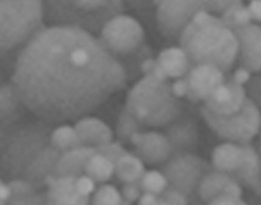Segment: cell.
I'll return each mask as SVG.
<instances>
[{
	"instance_id": "ac0fdd59",
	"label": "cell",
	"mask_w": 261,
	"mask_h": 205,
	"mask_svg": "<svg viewBox=\"0 0 261 205\" xmlns=\"http://www.w3.org/2000/svg\"><path fill=\"white\" fill-rule=\"evenodd\" d=\"M245 156L242 164L229 174L241 185L251 190L257 196L261 194L260 157L259 152L251 144H243Z\"/></svg>"
},
{
	"instance_id": "7bdbcfd3",
	"label": "cell",
	"mask_w": 261,
	"mask_h": 205,
	"mask_svg": "<svg viewBox=\"0 0 261 205\" xmlns=\"http://www.w3.org/2000/svg\"><path fill=\"white\" fill-rule=\"evenodd\" d=\"M209 204H246L242 198H234L226 195H218L210 201Z\"/></svg>"
},
{
	"instance_id": "3957f363",
	"label": "cell",
	"mask_w": 261,
	"mask_h": 205,
	"mask_svg": "<svg viewBox=\"0 0 261 205\" xmlns=\"http://www.w3.org/2000/svg\"><path fill=\"white\" fill-rule=\"evenodd\" d=\"M55 125L34 114L14 122L0 121V180L22 178L36 156L50 145Z\"/></svg>"
},
{
	"instance_id": "ffe728a7",
	"label": "cell",
	"mask_w": 261,
	"mask_h": 205,
	"mask_svg": "<svg viewBox=\"0 0 261 205\" xmlns=\"http://www.w3.org/2000/svg\"><path fill=\"white\" fill-rule=\"evenodd\" d=\"M31 114L12 82H4L0 86V121L14 122Z\"/></svg>"
},
{
	"instance_id": "f1b7e54d",
	"label": "cell",
	"mask_w": 261,
	"mask_h": 205,
	"mask_svg": "<svg viewBox=\"0 0 261 205\" xmlns=\"http://www.w3.org/2000/svg\"><path fill=\"white\" fill-rule=\"evenodd\" d=\"M219 18L221 22L230 30L252 22L246 5L244 3L236 4L228 7L219 15Z\"/></svg>"
},
{
	"instance_id": "1f68e13d",
	"label": "cell",
	"mask_w": 261,
	"mask_h": 205,
	"mask_svg": "<svg viewBox=\"0 0 261 205\" xmlns=\"http://www.w3.org/2000/svg\"><path fill=\"white\" fill-rule=\"evenodd\" d=\"M96 152L99 154H102L103 156H105L106 158H108L110 161H112L113 163H115V161L121 156L123 155L126 150L124 149V147L122 146V143H120L119 141H113L111 140L110 142H107L105 144L99 145L95 147Z\"/></svg>"
},
{
	"instance_id": "7402d4cb",
	"label": "cell",
	"mask_w": 261,
	"mask_h": 205,
	"mask_svg": "<svg viewBox=\"0 0 261 205\" xmlns=\"http://www.w3.org/2000/svg\"><path fill=\"white\" fill-rule=\"evenodd\" d=\"M156 61L168 79L181 78L193 66L186 51L180 46H170L163 49L156 57Z\"/></svg>"
},
{
	"instance_id": "7a4b0ae2",
	"label": "cell",
	"mask_w": 261,
	"mask_h": 205,
	"mask_svg": "<svg viewBox=\"0 0 261 205\" xmlns=\"http://www.w3.org/2000/svg\"><path fill=\"white\" fill-rule=\"evenodd\" d=\"M192 65L210 64L227 73L236 63L238 40L218 15L199 10L182 30L178 41Z\"/></svg>"
},
{
	"instance_id": "d4e9b609",
	"label": "cell",
	"mask_w": 261,
	"mask_h": 205,
	"mask_svg": "<svg viewBox=\"0 0 261 205\" xmlns=\"http://www.w3.org/2000/svg\"><path fill=\"white\" fill-rule=\"evenodd\" d=\"M145 170V163L136 154L128 151L114 163V176L122 184L140 180Z\"/></svg>"
},
{
	"instance_id": "e0dca14e",
	"label": "cell",
	"mask_w": 261,
	"mask_h": 205,
	"mask_svg": "<svg viewBox=\"0 0 261 205\" xmlns=\"http://www.w3.org/2000/svg\"><path fill=\"white\" fill-rule=\"evenodd\" d=\"M61 152L51 144L44 148L25 169L21 180L30 183L35 190L41 192L49 175L54 174V169Z\"/></svg>"
},
{
	"instance_id": "b9f144b4",
	"label": "cell",
	"mask_w": 261,
	"mask_h": 205,
	"mask_svg": "<svg viewBox=\"0 0 261 205\" xmlns=\"http://www.w3.org/2000/svg\"><path fill=\"white\" fill-rule=\"evenodd\" d=\"M246 8L251 20L259 22L261 18V0H250Z\"/></svg>"
},
{
	"instance_id": "7c38bea8",
	"label": "cell",
	"mask_w": 261,
	"mask_h": 205,
	"mask_svg": "<svg viewBox=\"0 0 261 205\" xmlns=\"http://www.w3.org/2000/svg\"><path fill=\"white\" fill-rule=\"evenodd\" d=\"M187 82L186 98L193 102H203L225 79V73L210 64H196L184 75Z\"/></svg>"
},
{
	"instance_id": "ba28073f",
	"label": "cell",
	"mask_w": 261,
	"mask_h": 205,
	"mask_svg": "<svg viewBox=\"0 0 261 205\" xmlns=\"http://www.w3.org/2000/svg\"><path fill=\"white\" fill-rule=\"evenodd\" d=\"M213 169L212 164L195 152H173L159 164L168 187L184 194L189 202H200L198 187L204 175Z\"/></svg>"
},
{
	"instance_id": "e575fe53",
	"label": "cell",
	"mask_w": 261,
	"mask_h": 205,
	"mask_svg": "<svg viewBox=\"0 0 261 205\" xmlns=\"http://www.w3.org/2000/svg\"><path fill=\"white\" fill-rule=\"evenodd\" d=\"M188 203L189 201L184 194H181L179 191L168 186L158 195V204H188Z\"/></svg>"
},
{
	"instance_id": "d6a6232c",
	"label": "cell",
	"mask_w": 261,
	"mask_h": 205,
	"mask_svg": "<svg viewBox=\"0 0 261 205\" xmlns=\"http://www.w3.org/2000/svg\"><path fill=\"white\" fill-rule=\"evenodd\" d=\"M244 89L246 92L247 98L253 101L256 105L260 107L261 102V78L258 72L252 73L251 78L244 85Z\"/></svg>"
},
{
	"instance_id": "44dd1931",
	"label": "cell",
	"mask_w": 261,
	"mask_h": 205,
	"mask_svg": "<svg viewBox=\"0 0 261 205\" xmlns=\"http://www.w3.org/2000/svg\"><path fill=\"white\" fill-rule=\"evenodd\" d=\"M95 153V147L85 145L62 152L56 163L54 175L79 176L83 174L87 160Z\"/></svg>"
},
{
	"instance_id": "83f0119b",
	"label": "cell",
	"mask_w": 261,
	"mask_h": 205,
	"mask_svg": "<svg viewBox=\"0 0 261 205\" xmlns=\"http://www.w3.org/2000/svg\"><path fill=\"white\" fill-rule=\"evenodd\" d=\"M50 144L61 153L82 145L74 127L68 124H59L53 127Z\"/></svg>"
},
{
	"instance_id": "5b68a950",
	"label": "cell",
	"mask_w": 261,
	"mask_h": 205,
	"mask_svg": "<svg viewBox=\"0 0 261 205\" xmlns=\"http://www.w3.org/2000/svg\"><path fill=\"white\" fill-rule=\"evenodd\" d=\"M124 8L121 0H43L44 20L49 25L74 27L96 36Z\"/></svg>"
},
{
	"instance_id": "4316f807",
	"label": "cell",
	"mask_w": 261,
	"mask_h": 205,
	"mask_svg": "<svg viewBox=\"0 0 261 205\" xmlns=\"http://www.w3.org/2000/svg\"><path fill=\"white\" fill-rule=\"evenodd\" d=\"M147 125L138 119L125 106L120 110L115 126V135L117 141L122 144L129 143L130 136L136 132L147 130Z\"/></svg>"
},
{
	"instance_id": "bcb514c9",
	"label": "cell",
	"mask_w": 261,
	"mask_h": 205,
	"mask_svg": "<svg viewBox=\"0 0 261 205\" xmlns=\"http://www.w3.org/2000/svg\"><path fill=\"white\" fill-rule=\"evenodd\" d=\"M5 81H4V75H3V73H2V71L0 70V86L4 83Z\"/></svg>"
},
{
	"instance_id": "6da1fadb",
	"label": "cell",
	"mask_w": 261,
	"mask_h": 205,
	"mask_svg": "<svg viewBox=\"0 0 261 205\" xmlns=\"http://www.w3.org/2000/svg\"><path fill=\"white\" fill-rule=\"evenodd\" d=\"M10 81L30 112L54 124L89 114L127 83L96 35L66 25L39 30L17 53Z\"/></svg>"
},
{
	"instance_id": "5bb4252c",
	"label": "cell",
	"mask_w": 261,
	"mask_h": 205,
	"mask_svg": "<svg viewBox=\"0 0 261 205\" xmlns=\"http://www.w3.org/2000/svg\"><path fill=\"white\" fill-rule=\"evenodd\" d=\"M136 154L148 165H159L172 153L170 144L163 133L157 131L136 132L129 138Z\"/></svg>"
},
{
	"instance_id": "484cf974",
	"label": "cell",
	"mask_w": 261,
	"mask_h": 205,
	"mask_svg": "<svg viewBox=\"0 0 261 205\" xmlns=\"http://www.w3.org/2000/svg\"><path fill=\"white\" fill-rule=\"evenodd\" d=\"M84 173L89 175L96 184H104L113 177L114 163L96 152L87 160Z\"/></svg>"
},
{
	"instance_id": "836d02e7",
	"label": "cell",
	"mask_w": 261,
	"mask_h": 205,
	"mask_svg": "<svg viewBox=\"0 0 261 205\" xmlns=\"http://www.w3.org/2000/svg\"><path fill=\"white\" fill-rule=\"evenodd\" d=\"M124 7H128L136 12L147 15L154 12L160 0H121Z\"/></svg>"
},
{
	"instance_id": "30bf717a",
	"label": "cell",
	"mask_w": 261,
	"mask_h": 205,
	"mask_svg": "<svg viewBox=\"0 0 261 205\" xmlns=\"http://www.w3.org/2000/svg\"><path fill=\"white\" fill-rule=\"evenodd\" d=\"M209 4L210 0H160L154 10L160 34L169 41L177 42L193 16L199 10L209 11Z\"/></svg>"
},
{
	"instance_id": "603a6c76",
	"label": "cell",
	"mask_w": 261,
	"mask_h": 205,
	"mask_svg": "<svg viewBox=\"0 0 261 205\" xmlns=\"http://www.w3.org/2000/svg\"><path fill=\"white\" fill-rule=\"evenodd\" d=\"M244 156L243 144L226 141L214 148L211 164L214 169L230 173L242 164Z\"/></svg>"
},
{
	"instance_id": "d6986e66",
	"label": "cell",
	"mask_w": 261,
	"mask_h": 205,
	"mask_svg": "<svg viewBox=\"0 0 261 205\" xmlns=\"http://www.w3.org/2000/svg\"><path fill=\"white\" fill-rule=\"evenodd\" d=\"M73 127L85 146L96 147L113 140V132L109 125L95 116L84 115L77 118Z\"/></svg>"
},
{
	"instance_id": "f6af8a7d",
	"label": "cell",
	"mask_w": 261,
	"mask_h": 205,
	"mask_svg": "<svg viewBox=\"0 0 261 205\" xmlns=\"http://www.w3.org/2000/svg\"><path fill=\"white\" fill-rule=\"evenodd\" d=\"M10 197V190L7 185L2 180H0V203H7Z\"/></svg>"
},
{
	"instance_id": "d590c367",
	"label": "cell",
	"mask_w": 261,
	"mask_h": 205,
	"mask_svg": "<svg viewBox=\"0 0 261 205\" xmlns=\"http://www.w3.org/2000/svg\"><path fill=\"white\" fill-rule=\"evenodd\" d=\"M143 193L141 186H140V181H135L130 183H124L122 185L120 195L123 201V204H132L140 198L141 194Z\"/></svg>"
},
{
	"instance_id": "9c48e42d",
	"label": "cell",
	"mask_w": 261,
	"mask_h": 205,
	"mask_svg": "<svg viewBox=\"0 0 261 205\" xmlns=\"http://www.w3.org/2000/svg\"><path fill=\"white\" fill-rule=\"evenodd\" d=\"M97 38L119 60L145 44V31L137 18L121 12L106 21Z\"/></svg>"
},
{
	"instance_id": "ab89813d",
	"label": "cell",
	"mask_w": 261,
	"mask_h": 205,
	"mask_svg": "<svg viewBox=\"0 0 261 205\" xmlns=\"http://www.w3.org/2000/svg\"><path fill=\"white\" fill-rule=\"evenodd\" d=\"M242 194H243V191H242L241 185L234 178H231L227 182V184L223 188L220 195H226L234 198H242Z\"/></svg>"
},
{
	"instance_id": "8d00e7d4",
	"label": "cell",
	"mask_w": 261,
	"mask_h": 205,
	"mask_svg": "<svg viewBox=\"0 0 261 205\" xmlns=\"http://www.w3.org/2000/svg\"><path fill=\"white\" fill-rule=\"evenodd\" d=\"M96 183L87 174L83 173L75 177L74 181V188L77 194L85 197H90L96 189Z\"/></svg>"
},
{
	"instance_id": "8992f818",
	"label": "cell",
	"mask_w": 261,
	"mask_h": 205,
	"mask_svg": "<svg viewBox=\"0 0 261 205\" xmlns=\"http://www.w3.org/2000/svg\"><path fill=\"white\" fill-rule=\"evenodd\" d=\"M43 27V0H0V55L19 52Z\"/></svg>"
},
{
	"instance_id": "8fae6325",
	"label": "cell",
	"mask_w": 261,
	"mask_h": 205,
	"mask_svg": "<svg viewBox=\"0 0 261 205\" xmlns=\"http://www.w3.org/2000/svg\"><path fill=\"white\" fill-rule=\"evenodd\" d=\"M173 152H195L199 145L200 130L195 114L185 105L180 112L162 126Z\"/></svg>"
},
{
	"instance_id": "4fadbf2b",
	"label": "cell",
	"mask_w": 261,
	"mask_h": 205,
	"mask_svg": "<svg viewBox=\"0 0 261 205\" xmlns=\"http://www.w3.org/2000/svg\"><path fill=\"white\" fill-rule=\"evenodd\" d=\"M238 40L237 60L251 72H258L261 67V28L258 22L232 29Z\"/></svg>"
},
{
	"instance_id": "277c9868",
	"label": "cell",
	"mask_w": 261,
	"mask_h": 205,
	"mask_svg": "<svg viewBox=\"0 0 261 205\" xmlns=\"http://www.w3.org/2000/svg\"><path fill=\"white\" fill-rule=\"evenodd\" d=\"M124 106L147 126L162 127L180 112L184 103L172 94L168 80L145 74L128 91Z\"/></svg>"
},
{
	"instance_id": "52a82bcc",
	"label": "cell",
	"mask_w": 261,
	"mask_h": 205,
	"mask_svg": "<svg viewBox=\"0 0 261 205\" xmlns=\"http://www.w3.org/2000/svg\"><path fill=\"white\" fill-rule=\"evenodd\" d=\"M200 114L219 138L238 144L251 143L260 129V111L249 98H246L242 108L231 114H217L203 105L199 108Z\"/></svg>"
},
{
	"instance_id": "2e32d148",
	"label": "cell",
	"mask_w": 261,
	"mask_h": 205,
	"mask_svg": "<svg viewBox=\"0 0 261 205\" xmlns=\"http://www.w3.org/2000/svg\"><path fill=\"white\" fill-rule=\"evenodd\" d=\"M76 176L72 175H54L47 177L45 188L47 190L46 200L49 204H88L90 197L81 196L74 188Z\"/></svg>"
},
{
	"instance_id": "7dc6e473",
	"label": "cell",
	"mask_w": 261,
	"mask_h": 205,
	"mask_svg": "<svg viewBox=\"0 0 261 205\" xmlns=\"http://www.w3.org/2000/svg\"><path fill=\"white\" fill-rule=\"evenodd\" d=\"M246 1H250V0H246Z\"/></svg>"
},
{
	"instance_id": "9a60e30c",
	"label": "cell",
	"mask_w": 261,
	"mask_h": 205,
	"mask_svg": "<svg viewBox=\"0 0 261 205\" xmlns=\"http://www.w3.org/2000/svg\"><path fill=\"white\" fill-rule=\"evenodd\" d=\"M246 98L244 86L232 82L225 73L224 81L212 91L202 105L217 114H231L242 108Z\"/></svg>"
},
{
	"instance_id": "cb8c5ba5",
	"label": "cell",
	"mask_w": 261,
	"mask_h": 205,
	"mask_svg": "<svg viewBox=\"0 0 261 205\" xmlns=\"http://www.w3.org/2000/svg\"><path fill=\"white\" fill-rule=\"evenodd\" d=\"M231 178L233 177L225 171L214 168L208 171L198 187V198L200 202L209 204L212 199L221 194L223 188Z\"/></svg>"
},
{
	"instance_id": "74e56055",
	"label": "cell",
	"mask_w": 261,
	"mask_h": 205,
	"mask_svg": "<svg viewBox=\"0 0 261 205\" xmlns=\"http://www.w3.org/2000/svg\"><path fill=\"white\" fill-rule=\"evenodd\" d=\"M244 0H210L209 11L211 13H216L218 16L228 7L236 4H243Z\"/></svg>"
},
{
	"instance_id": "f35d334b",
	"label": "cell",
	"mask_w": 261,
	"mask_h": 205,
	"mask_svg": "<svg viewBox=\"0 0 261 205\" xmlns=\"http://www.w3.org/2000/svg\"><path fill=\"white\" fill-rule=\"evenodd\" d=\"M252 73H254V72H251L247 68H245L243 66H240V65L233 70V72H231V73L227 72L229 79L232 82H234V83H237L241 86H244L248 82V80L251 78Z\"/></svg>"
},
{
	"instance_id": "ee69618b",
	"label": "cell",
	"mask_w": 261,
	"mask_h": 205,
	"mask_svg": "<svg viewBox=\"0 0 261 205\" xmlns=\"http://www.w3.org/2000/svg\"><path fill=\"white\" fill-rule=\"evenodd\" d=\"M137 202L142 205L158 204V196L149 192H143Z\"/></svg>"
},
{
	"instance_id": "f546056e",
	"label": "cell",
	"mask_w": 261,
	"mask_h": 205,
	"mask_svg": "<svg viewBox=\"0 0 261 205\" xmlns=\"http://www.w3.org/2000/svg\"><path fill=\"white\" fill-rule=\"evenodd\" d=\"M139 181L143 192H149L157 196L168 186L164 174L155 169L145 170Z\"/></svg>"
},
{
	"instance_id": "4dcf8cb0",
	"label": "cell",
	"mask_w": 261,
	"mask_h": 205,
	"mask_svg": "<svg viewBox=\"0 0 261 205\" xmlns=\"http://www.w3.org/2000/svg\"><path fill=\"white\" fill-rule=\"evenodd\" d=\"M90 203L92 204H123L120 192L110 184H100L93 192Z\"/></svg>"
},
{
	"instance_id": "60d3db41",
	"label": "cell",
	"mask_w": 261,
	"mask_h": 205,
	"mask_svg": "<svg viewBox=\"0 0 261 205\" xmlns=\"http://www.w3.org/2000/svg\"><path fill=\"white\" fill-rule=\"evenodd\" d=\"M170 89L172 94L177 97V98H182L186 97L187 94V82L185 76L175 79L174 82L170 83Z\"/></svg>"
}]
</instances>
